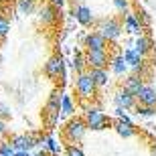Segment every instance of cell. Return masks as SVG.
<instances>
[{
    "label": "cell",
    "instance_id": "8992f818",
    "mask_svg": "<svg viewBox=\"0 0 156 156\" xmlns=\"http://www.w3.org/2000/svg\"><path fill=\"white\" fill-rule=\"evenodd\" d=\"M41 136L39 134H16L10 138V144L14 146V150H24V152H30V148L35 146H41Z\"/></svg>",
    "mask_w": 156,
    "mask_h": 156
},
{
    "label": "cell",
    "instance_id": "8fae6325",
    "mask_svg": "<svg viewBox=\"0 0 156 156\" xmlns=\"http://www.w3.org/2000/svg\"><path fill=\"white\" fill-rule=\"evenodd\" d=\"M112 126H114V130L118 132V136H122V138H134V136H136V126H134V122L130 120V116L116 118Z\"/></svg>",
    "mask_w": 156,
    "mask_h": 156
},
{
    "label": "cell",
    "instance_id": "3957f363",
    "mask_svg": "<svg viewBox=\"0 0 156 156\" xmlns=\"http://www.w3.org/2000/svg\"><path fill=\"white\" fill-rule=\"evenodd\" d=\"M83 120L89 130H105V126H108L105 114L101 112L99 105L93 104H83Z\"/></svg>",
    "mask_w": 156,
    "mask_h": 156
},
{
    "label": "cell",
    "instance_id": "5b68a950",
    "mask_svg": "<svg viewBox=\"0 0 156 156\" xmlns=\"http://www.w3.org/2000/svg\"><path fill=\"white\" fill-rule=\"evenodd\" d=\"M61 99H63V91L61 89H55V91L49 95V101L45 105V116L49 126L55 128L59 122V116H61Z\"/></svg>",
    "mask_w": 156,
    "mask_h": 156
},
{
    "label": "cell",
    "instance_id": "4dcf8cb0",
    "mask_svg": "<svg viewBox=\"0 0 156 156\" xmlns=\"http://www.w3.org/2000/svg\"><path fill=\"white\" fill-rule=\"evenodd\" d=\"M138 20L142 23V27H144V24H150V16H148V12L140 10V12H138Z\"/></svg>",
    "mask_w": 156,
    "mask_h": 156
},
{
    "label": "cell",
    "instance_id": "277c9868",
    "mask_svg": "<svg viewBox=\"0 0 156 156\" xmlns=\"http://www.w3.org/2000/svg\"><path fill=\"white\" fill-rule=\"evenodd\" d=\"M75 93H77V98H79L81 101H89V99L95 98L98 85H95V81L91 79L89 71L79 73V75L75 77Z\"/></svg>",
    "mask_w": 156,
    "mask_h": 156
},
{
    "label": "cell",
    "instance_id": "ab89813d",
    "mask_svg": "<svg viewBox=\"0 0 156 156\" xmlns=\"http://www.w3.org/2000/svg\"><path fill=\"white\" fill-rule=\"evenodd\" d=\"M61 156H63V154H61Z\"/></svg>",
    "mask_w": 156,
    "mask_h": 156
},
{
    "label": "cell",
    "instance_id": "2e32d148",
    "mask_svg": "<svg viewBox=\"0 0 156 156\" xmlns=\"http://www.w3.org/2000/svg\"><path fill=\"white\" fill-rule=\"evenodd\" d=\"M37 16H39V23L41 24H55L59 20V10L57 8H53L51 4H45V6H41L39 10H37Z\"/></svg>",
    "mask_w": 156,
    "mask_h": 156
},
{
    "label": "cell",
    "instance_id": "4316f807",
    "mask_svg": "<svg viewBox=\"0 0 156 156\" xmlns=\"http://www.w3.org/2000/svg\"><path fill=\"white\" fill-rule=\"evenodd\" d=\"M112 2H114V6H116V10L124 12V14L130 12V0H112Z\"/></svg>",
    "mask_w": 156,
    "mask_h": 156
},
{
    "label": "cell",
    "instance_id": "52a82bcc",
    "mask_svg": "<svg viewBox=\"0 0 156 156\" xmlns=\"http://www.w3.org/2000/svg\"><path fill=\"white\" fill-rule=\"evenodd\" d=\"M71 14L75 16V20L81 24V27H93V24L98 23L95 16H93V12H91V8L85 6V4H81V2H73Z\"/></svg>",
    "mask_w": 156,
    "mask_h": 156
},
{
    "label": "cell",
    "instance_id": "7a4b0ae2",
    "mask_svg": "<svg viewBox=\"0 0 156 156\" xmlns=\"http://www.w3.org/2000/svg\"><path fill=\"white\" fill-rule=\"evenodd\" d=\"M87 124L83 118H69V122L63 128V138L65 142H69L67 146H79V142L85 138L87 134Z\"/></svg>",
    "mask_w": 156,
    "mask_h": 156
},
{
    "label": "cell",
    "instance_id": "1f68e13d",
    "mask_svg": "<svg viewBox=\"0 0 156 156\" xmlns=\"http://www.w3.org/2000/svg\"><path fill=\"white\" fill-rule=\"evenodd\" d=\"M49 4L53 6V8H57V10H61L65 4H67V0H49Z\"/></svg>",
    "mask_w": 156,
    "mask_h": 156
},
{
    "label": "cell",
    "instance_id": "d4e9b609",
    "mask_svg": "<svg viewBox=\"0 0 156 156\" xmlns=\"http://www.w3.org/2000/svg\"><path fill=\"white\" fill-rule=\"evenodd\" d=\"M14 146L10 144V140H0V156H14Z\"/></svg>",
    "mask_w": 156,
    "mask_h": 156
},
{
    "label": "cell",
    "instance_id": "d590c367",
    "mask_svg": "<svg viewBox=\"0 0 156 156\" xmlns=\"http://www.w3.org/2000/svg\"><path fill=\"white\" fill-rule=\"evenodd\" d=\"M150 156H156V142L150 144Z\"/></svg>",
    "mask_w": 156,
    "mask_h": 156
},
{
    "label": "cell",
    "instance_id": "f546056e",
    "mask_svg": "<svg viewBox=\"0 0 156 156\" xmlns=\"http://www.w3.org/2000/svg\"><path fill=\"white\" fill-rule=\"evenodd\" d=\"M10 118H12L10 108H8L6 104H2V101H0V120H2V122H6V120H10Z\"/></svg>",
    "mask_w": 156,
    "mask_h": 156
},
{
    "label": "cell",
    "instance_id": "44dd1931",
    "mask_svg": "<svg viewBox=\"0 0 156 156\" xmlns=\"http://www.w3.org/2000/svg\"><path fill=\"white\" fill-rule=\"evenodd\" d=\"M71 69L75 71L77 75L87 71V57H85V53H83V51H75V53H73V59H71Z\"/></svg>",
    "mask_w": 156,
    "mask_h": 156
},
{
    "label": "cell",
    "instance_id": "74e56055",
    "mask_svg": "<svg viewBox=\"0 0 156 156\" xmlns=\"http://www.w3.org/2000/svg\"><path fill=\"white\" fill-rule=\"evenodd\" d=\"M154 89H156V79H154Z\"/></svg>",
    "mask_w": 156,
    "mask_h": 156
},
{
    "label": "cell",
    "instance_id": "4fadbf2b",
    "mask_svg": "<svg viewBox=\"0 0 156 156\" xmlns=\"http://www.w3.org/2000/svg\"><path fill=\"white\" fill-rule=\"evenodd\" d=\"M124 33L134 35V37L142 35V23L138 20V14H136V12L130 10L128 14H124Z\"/></svg>",
    "mask_w": 156,
    "mask_h": 156
},
{
    "label": "cell",
    "instance_id": "9a60e30c",
    "mask_svg": "<svg viewBox=\"0 0 156 156\" xmlns=\"http://www.w3.org/2000/svg\"><path fill=\"white\" fill-rule=\"evenodd\" d=\"M136 99H138V105L156 108V89H154V85H148V83H146V85L140 89V93L136 95Z\"/></svg>",
    "mask_w": 156,
    "mask_h": 156
},
{
    "label": "cell",
    "instance_id": "f35d334b",
    "mask_svg": "<svg viewBox=\"0 0 156 156\" xmlns=\"http://www.w3.org/2000/svg\"><path fill=\"white\" fill-rule=\"evenodd\" d=\"M33 2H37V0H33Z\"/></svg>",
    "mask_w": 156,
    "mask_h": 156
},
{
    "label": "cell",
    "instance_id": "8d00e7d4",
    "mask_svg": "<svg viewBox=\"0 0 156 156\" xmlns=\"http://www.w3.org/2000/svg\"><path fill=\"white\" fill-rule=\"evenodd\" d=\"M33 156H49L47 152H37V154H33Z\"/></svg>",
    "mask_w": 156,
    "mask_h": 156
},
{
    "label": "cell",
    "instance_id": "ac0fdd59",
    "mask_svg": "<svg viewBox=\"0 0 156 156\" xmlns=\"http://www.w3.org/2000/svg\"><path fill=\"white\" fill-rule=\"evenodd\" d=\"M124 59H126V63H128V67L132 71H136V69H140V67H144V57L142 55H138V53L134 51L132 47H128V49H124Z\"/></svg>",
    "mask_w": 156,
    "mask_h": 156
},
{
    "label": "cell",
    "instance_id": "e0dca14e",
    "mask_svg": "<svg viewBox=\"0 0 156 156\" xmlns=\"http://www.w3.org/2000/svg\"><path fill=\"white\" fill-rule=\"evenodd\" d=\"M146 83H144V79L140 75H136V73H132V75H128L126 79H124V83H122V89H126L128 93H132L134 98L140 93V89L144 87Z\"/></svg>",
    "mask_w": 156,
    "mask_h": 156
},
{
    "label": "cell",
    "instance_id": "9c48e42d",
    "mask_svg": "<svg viewBox=\"0 0 156 156\" xmlns=\"http://www.w3.org/2000/svg\"><path fill=\"white\" fill-rule=\"evenodd\" d=\"M87 67L89 69H108L110 67V55L108 51H85Z\"/></svg>",
    "mask_w": 156,
    "mask_h": 156
},
{
    "label": "cell",
    "instance_id": "5bb4252c",
    "mask_svg": "<svg viewBox=\"0 0 156 156\" xmlns=\"http://www.w3.org/2000/svg\"><path fill=\"white\" fill-rule=\"evenodd\" d=\"M110 71L114 73V75H118V77H124L128 71H130V67H128V63H126V59H124L122 53L110 55Z\"/></svg>",
    "mask_w": 156,
    "mask_h": 156
},
{
    "label": "cell",
    "instance_id": "ba28073f",
    "mask_svg": "<svg viewBox=\"0 0 156 156\" xmlns=\"http://www.w3.org/2000/svg\"><path fill=\"white\" fill-rule=\"evenodd\" d=\"M45 75L49 79H57V77H63L65 75V61L61 55H53V57L47 59L45 63Z\"/></svg>",
    "mask_w": 156,
    "mask_h": 156
},
{
    "label": "cell",
    "instance_id": "cb8c5ba5",
    "mask_svg": "<svg viewBox=\"0 0 156 156\" xmlns=\"http://www.w3.org/2000/svg\"><path fill=\"white\" fill-rule=\"evenodd\" d=\"M16 8H18L20 14H33V12L37 10V4L33 2V0H18Z\"/></svg>",
    "mask_w": 156,
    "mask_h": 156
},
{
    "label": "cell",
    "instance_id": "83f0119b",
    "mask_svg": "<svg viewBox=\"0 0 156 156\" xmlns=\"http://www.w3.org/2000/svg\"><path fill=\"white\" fill-rule=\"evenodd\" d=\"M8 30H10V23H8V18L0 16V39H4L8 35Z\"/></svg>",
    "mask_w": 156,
    "mask_h": 156
},
{
    "label": "cell",
    "instance_id": "484cf974",
    "mask_svg": "<svg viewBox=\"0 0 156 156\" xmlns=\"http://www.w3.org/2000/svg\"><path fill=\"white\" fill-rule=\"evenodd\" d=\"M136 114L142 118H148V116H156V108H146V105H136Z\"/></svg>",
    "mask_w": 156,
    "mask_h": 156
},
{
    "label": "cell",
    "instance_id": "6da1fadb",
    "mask_svg": "<svg viewBox=\"0 0 156 156\" xmlns=\"http://www.w3.org/2000/svg\"><path fill=\"white\" fill-rule=\"evenodd\" d=\"M95 30L108 43H116L122 37V33H124V23L114 18V16H105V18H99L98 23H95Z\"/></svg>",
    "mask_w": 156,
    "mask_h": 156
},
{
    "label": "cell",
    "instance_id": "f1b7e54d",
    "mask_svg": "<svg viewBox=\"0 0 156 156\" xmlns=\"http://www.w3.org/2000/svg\"><path fill=\"white\" fill-rule=\"evenodd\" d=\"M65 156H85V152L81 150V146H67L65 148Z\"/></svg>",
    "mask_w": 156,
    "mask_h": 156
},
{
    "label": "cell",
    "instance_id": "7c38bea8",
    "mask_svg": "<svg viewBox=\"0 0 156 156\" xmlns=\"http://www.w3.org/2000/svg\"><path fill=\"white\" fill-rule=\"evenodd\" d=\"M136 101H138V99L134 98L132 93H128L126 89H118L116 93H114V105H116V108H122V110H132L134 105H136Z\"/></svg>",
    "mask_w": 156,
    "mask_h": 156
},
{
    "label": "cell",
    "instance_id": "603a6c76",
    "mask_svg": "<svg viewBox=\"0 0 156 156\" xmlns=\"http://www.w3.org/2000/svg\"><path fill=\"white\" fill-rule=\"evenodd\" d=\"M73 112H75V104H73V99H71L69 93H63V99H61V114L63 116H73Z\"/></svg>",
    "mask_w": 156,
    "mask_h": 156
},
{
    "label": "cell",
    "instance_id": "ffe728a7",
    "mask_svg": "<svg viewBox=\"0 0 156 156\" xmlns=\"http://www.w3.org/2000/svg\"><path fill=\"white\" fill-rule=\"evenodd\" d=\"M132 49L138 53V55L146 57V55L152 51V39H150V37H146V35L136 37V39H134V43H132Z\"/></svg>",
    "mask_w": 156,
    "mask_h": 156
},
{
    "label": "cell",
    "instance_id": "e575fe53",
    "mask_svg": "<svg viewBox=\"0 0 156 156\" xmlns=\"http://www.w3.org/2000/svg\"><path fill=\"white\" fill-rule=\"evenodd\" d=\"M14 156H33V154H30V152H24V150H16Z\"/></svg>",
    "mask_w": 156,
    "mask_h": 156
},
{
    "label": "cell",
    "instance_id": "30bf717a",
    "mask_svg": "<svg viewBox=\"0 0 156 156\" xmlns=\"http://www.w3.org/2000/svg\"><path fill=\"white\" fill-rule=\"evenodd\" d=\"M83 47H85V51H105L108 49V41L99 35L98 30H89L83 37Z\"/></svg>",
    "mask_w": 156,
    "mask_h": 156
},
{
    "label": "cell",
    "instance_id": "d6986e66",
    "mask_svg": "<svg viewBox=\"0 0 156 156\" xmlns=\"http://www.w3.org/2000/svg\"><path fill=\"white\" fill-rule=\"evenodd\" d=\"M41 146H43V152H47L49 156H61V144H59V140L53 138L51 134L43 136Z\"/></svg>",
    "mask_w": 156,
    "mask_h": 156
},
{
    "label": "cell",
    "instance_id": "d6a6232c",
    "mask_svg": "<svg viewBox=\"0 0 156 156\" xmlns=\"http://www.w3.org/2000/svg\"><path fill=\"white\" fill-rule=\"evenodd\" d=\"M6 132H8V130H6V122H2V120H0V140H4Z\"/></svg>",
    "mask_w": 156,
    "mask_h": 156
},
{
    "label": "cell",
    "instance_id": "7402d4cb",
    "mask_svg": "<svg viewBox=\"0 0 156 156\" xmlns=\"http://www.w3.org/2000/svg\"><path fill=\"white\" fill-rule=\"evenodd\" d=\"M89 75H91V79L95 81L98 89L110 85V73H108V69H89Z\"/></svg>",
    "mask_w": 156,
    "mask_h": 156
},
{
    "label": "cell",
    "instance_id": "836d02e7",
    "mask_svg": "<svg viewBox=\"0 0 156 156\" xmlns=\"http://www.w3.org/2000/svg\"><path fill=\"white\" fill-rule=\"evenodd\" d=\"M126 110H122V108H116V118H126Z\"/></svg>",
    "mask_w": 156,
    "mask_h": 156
}]
</instances>
